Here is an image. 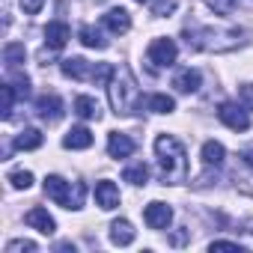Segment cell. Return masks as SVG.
<instances>
[{
  "mask_svg": "<svg viewBox=\"0 0 253 253\" xmlns=\"http://www.w3.org/2000/svg\"><path fill=\"white\" fill-rule=\"evenodd\" d=\"M143 220H146L149 229H167L170 220H173V209L167 203H161V200H152L146 206V211H143Z\"/></svg>",
  "mask_w": 253,
  "mask_h": 253,
  "instance_id": "7",
  "label": "cell"
},
{
  "mask_svg": "<svg viewBox=\"0 0 253 253\" xmlns=\"http://www.w3.org/2000/svg\"><path fill=\"white\" fill-rule=\"evenodd\" d=\"M238 98H241V104H244L247 110H253V84H244L241 92H238Z\"/></svg>",
  "mask_w": 253,
  "mask_h": 253,
  "instance_id": "31",
  "label": "cell"
},
{
  "mask_svg": "<svg viewBox=\"0 0 253 253\" xmlns=\"http://www.w3.org/2000/svg\"><path fill=\"white\" fill-rule=\"evenodd\" d=\"M9 185H12L15 191H27V188L33 185V173H30V170H12V173H9Z\"/></svg>",
  "mask_w": 253,
  "mask_h": 253,
  "instance_id": "27",
  "label": "cell"
},
{
  "mask_svg": "<svg viewBox=\"0 0 253 253\" xmlns=\"http://www.w3.org/2000/svg\"><path fill=\"white\" fill-rule=\"evenodd\" d=\"M173 86H176L179 92H185V95L197 92V89H200V72H197V69H179L176 78H173Z\"/></svg>",
  "mask_w": 253,
  "mask_h": 253,
  "instance_id": "17",
  "label": "cell"
},
{
  "mask_svg": "<svg viewBox=\"0 0 253 253\" xmlns=\"http://www.w3.org/2000/svg\"><path fill=\"white\" fill-rule=\"evenodd\" d=\"M24 57H27V51H24L21 42H6V48H3V63H6V69H18V66L24 63Z\"/></svg>",
  "mask_w": 253,
  "mask_h": 253,
  "instance_id": "22",
  "label": "cell"
},
{
  "mask_svg": "<svg viewBox=\"0 0 253 253\" xmlns=\"http://www.w3.org/2000/svg\"><path fill=\"white\" fill-rule=\"evenodd\" d=\"M78 39H81L86 48H95V51H104V48H107V39H104L101 30L92 27V24H84V27L78 30Z\"/></svg>",
  "mask_w": 253,
  "mask_h": 253,
  "instance_id": "18",
  "label": "cell"
},
{
  "mask_svg": "<svg viewBox=\"0 0 253 253\" xmlns=\"http://www.w3.org/2000/svg\"><path fill=\"white\" fill-rule=\"evenodd\" d=\"M42 6H45V0H21V9H24L27 15H36Z\"/></svg>",
  "mask_w": 253,
  "mask_h": 253,
  "instance_id": "32",
  "label": "cell"
},
{
  "mask_svg": "<svg viewBox=\"0 0 253 253\" xmlns=\"http://www.w3.org/2000/svg\"><path fill=\"white\" fill-rule=\"evenodd\" d=\"M244 30L241 27H197V24H188L185 27V39L191 48L197 51H214V54H223V51H235L238 45H244Z\"/></svg>",
  "mask_w": 253,
  "mask_h": 253,
  "instance_id": "2",
  "label": "cell"
},
{
  "mask_svg": "<svg viewBox=\"0 0 253 253\" xmlns=\"http://www.w3.org/2000/svg\"><path fill=\"white\" fill-rule=\"evenodd\" d=\"M15 98H18V92H15L12 84L6 81L3 86H0V116H3V119L12 116V104H15Z\"/></svg>",
  "mask_w": 253,
  "mask_h": 253,
  "instance_id": "25",
  "label": "cell"
},
{
  "mask_svg": "<svg viewBox=\"0 0 253 253\" xmlns=\"http://www.w3.org/2000/svg\"><path fill=\"white\" fill-rule=\"evenodd\" d=\"M75 113L81 119H98L101 116V107H98V101L92 95H78L75 98Z\"/></svg>",
  "mask_w": 253,
  "mask_h": 253,
  "instance_id": "20",
  "label": "cell"
},
{
  "mask_svg": "<svg viewBox=\"0 0 253 253\" xmlns=\"http://www.w3.org/2000/svg\"><path fill=\"white\" fill-rule=\"evenodd\" d=\"M42 146V131L39 128H24L18 137H15V149H39Z\"/></svg>",
  "mask_w": 253,
  "mask_h": 253,
  "instance_id": "24",
  "label": "cell"
},
{
  "mask_svg": "<svg viewBox=\"0 0 253 253\" xmlns=\"http://www.w3.org/2000/svg\"><path fill=\"white\" fill-rule=\"evenodd\" d=\"M217 119L232 131H247L250 128V116H247V107L244 104H232V101H223L217 107Z\"/></svg>",
  "mask_w": 253,
  "mask_h": 253,
  "instance_id": "6",
  "label": "cell"
},
{
  "mask_svg": "<svg viewBox=\"0 0 253 253\" xmlns=\"http://www.w3.org/2000/svg\"><path fill=\"white\" fill-rule=\"evenodd\" d=\"M92 63H86L84 57H69V60H63V75L66 78H72V81H86V78H92Z\"/></svg>",
  "mask_w": 253,
  "mask_h": 253,
  "instance_id": "14",
  "label": "cell"
},
{
  "mask_svg": "<svg viewBox=\"0 0 253 253\" xmlns=\"http://www.w3.org/2000/svg\"><path fill=\"white\" fill-rule=\"evenodd\" d=\"M155 155H158V173L164 185H182L188 179V152L173 134H158Z\"/></svg>",
  "mask_w": 253,
  "mask_h": 253,
  "instance_id": "3",
  "label": "cell"
},
{
  "mask_svg": "<svg viewBox=\"0 0 253 253\" xmlns=\"http://www.w3.org/2000/svg\"><path fill=\"white\" fill-rule=\"evenodd\" d=\"M101 24H104L110 33L119 36V33H128V30H131V15L125 12L122 6H116V9H107V12L101 15Z\"/></svg>",
  "mask_w": 253,
  "mask_h": 253,
  "instance_id": "11",
  "label": "cell"
},
{
  "mask_svg": "<svg viewBox=\"0 0 253 253\" xmlns=\"http://www.w3.org/2000/svg\"><path fill=\"white\" fill-rule=\"evenodd\" d=\"M33 253L36 250V241H24V238H18V241H9L6 244V253Z\"/></svg>",
  "mask_w": 253,
  "mask_h": 253,
  "instance_id": "30",
  "label": "cell"
},
{
  "mask_svg": "<svg viewBox=\"0 0 253 253\" xmlns=\"http://www.w3.org/2000/svg\"><path fill=\"white\" fill-rule=\"evenodd\" d=\"M134 226H131V220H125V217H119V220H113L110 223V241L113 244H119V247H128L131 241H134Z\"/></svg>",
  "mask_w": 253,
  "mask_h": 253,
  "instance_id": "15",
  "label": "cell"
},
{
  "mask_svg": "<svg viewBox=\"0 0 253 253\" xmlns=\"http://www.w3.org/2000/svg\"><path fill=\"white\" fill-rule=\"evenodd\" d=\"M134 149H137V143L128 137V134H119V131H110V137H107V155L110 158H131L134 155Z\"/></svg>",
  "mask_w": 253,
  "mask_h": 253,
  "instance_id": "8",
  "label": "cell"
},
{
  "mask_svg": "<svg viewBox=\"0 0 253 253\" xmlns=\"http://www.w3.org/2000/svg\"><path fill=\"white\" fill-rule=\"evenodd\" d=\"M146 107H149L152 113H173V110H176V101H173V95H167V92H155V95H149Z\"/></svg>",
  "mask_w": 253,
  "mask_h": 253,
  "instance_id": "23",
  "label": "cell"
},
{
  "mask_svg": "<svg viewBox=\"0 0 253 253\" xmlns=\"http://www.w3.org/2000/svg\"><path fill=\"white\" fill-rule=\"evenodd\" d=\"M9 84H12V89L18 92V98H27V95H30V78L21 75L18 69H9Z\"/></svg>",
  "mask_w": 253,
  "mask_h": 253,
  "instance_id": "26",
  "label": "cell"
},
{
  "mask_svg": "<svg viewBox=\"0 0 253 253\" xmlns=\"http://www.w3.org/2000/svg\"><path fill=\"white\" fill-rule=\"evenodd\" d=\"M209 250H211V253H214V250H241V244H238V241H211Z\"/></svg>",
  "mask_w": 253,
  "mask_h": 253,
  "instance_id": "33",
  "label": "cell"
},
{
  "mask_svg": "<svg viewBox=\"0 0 253 253\" xmlns=\"http://www.w3.org/2000/svg\"><path fill=\"white\" fill-rule=\"evenodd\" d=\"M24 220H27L30 229H36V232H42V235H54V229H57V220H54V217L48 214V209H42V206L30 209V211L24 214Z\"/></svg>",
  "mask_w": 253,
  "mask_h": 253,
  "instance_id": "10",
  "label": "cell"
},
{
  "mask_svg": "<svg viewBox=\"0 0 253 253\" xmlns=\"http://www.w3.org/2000/svg\"><path fill=\"white\" fill-rule=\"evenodd\" d=\"M45 194H48L57 206H63V209H81L86 188H84L81 182H75V191H72L63 176H48V179H45Z\"/></svg>",
  "mask_w": 253,
  "mask_h": 253,
  "instance_id": "4",
  "label": "cell"
},
{
  "mask_svg": "<svg viewBox=\"0 0 253 253\" xmlns=\"http://www.w3.org/2000/svg\"><path fill=\"white\" fill-rule=\"evenodd\" d=\"M63 146L66 149H89L92 146V131L86 125H75V128L63 137Z\"/></svg>",
  "mask_w": 253,
  "mask_h": 253,
  "instance_id": "16",
  "label": "cell"
},
{
  "mask_svg": "<svg viewBox=\"0 0 253 253\" xmlns=\"http://www.w3.org/2000/svg\"><path fill=\"white\" fill-rule=\"evenodd\" d=\"M122 179L140 188V185H146V182H149V167H146L143 161H137V164H128V167L122 170Z\"/></svg>",
  "mask_w": 253,
  "mask_h": 253,
  "instance_id": "21",
  "label": "cell"
},
{
  "mask_svg": "<svg viewBox=\"0 0 253 253\" xmlns=\"http://www.w3.org/2000/svg\"><path fill=\"white\" fill-rule=\"evenodd\" d=\"M176 6H179V0H155V3H152V15L155 18H167V15L176 12Z\"/></svg>",
  "mask_w": 253,
  "mask_h": 253,
  "instance_id": "29",
  "label": "cell"
},
{
  "mask_svg": "<svg viewBox=\"0 0 253 253\" xmlns=\"http://www.w3.org/2000/svg\"><path fill=\"white\" fill-rule=\"evenodd\" d=\"M244 161H247V164L253 167V149H244Z\"/></svg>",
  "mask_w": 253,
  "mask_h": 253,
  "instance_id": "34",
  "label": "cell"
},
{
  "mask_svg": "<svg viewBox=\"0 0 253 253\" xmlns=\"http://www.w3.org/2000/svg\"><path fill=\"white\" fill-rule=\"evenodd\" d=\"M36 113H39V119H45V122H57V119L63 116V101H60L57 95H39V98H36Z\"/></svg>",
  "mask_w": 253,
  "mask_h": 253,
  "instance_id": "13",
  "label": "cell"
},
{
  "mask_svg": "<svg viewBox=\"0 0 253 253\" xmlns=\"http://www.w3.org/2000/svg\"><path fill=\"white\" fill-rule=\"evenodd\" d=\"M223 158H226L223 143H217V140H206V143H203V164H206V167H220Z\"/></svg>",
  "mask_w": 253,
  "mask_h": 253,
  "instance_id": "19",
  "label": "cell"
},
{
  "mask_svg": "<svg viewBox=\"0 0 253 253\" xmlns=\"http://www.w3.org/2000/svg\"><path fill=\"white\" fill-rule=\"evenodd\" d=\"M107 98H110V107L116 116H131L143 107V92L128 66L113 69V75L107 81Z\"/></svg>",
  "mask_w": 253,
  "mask_h": 253,
  "instance_id": "1",
  "label": "cell"
},
{
  "mask_svg": "<svg viewBox=\"0 0 253 253\" xmlns=\"http://www.w3.org/2000/svg\"><path fill=\"white\" fill-rule=\"evenodd\" d=\"M146 57H149L152 69H167V66H173V63H176L179 48H176V42H173V39L161 36V39H152V45H149Z\"/></svg>",
  "mask_w": 253,
  "mask_h": 253,
  "instance_id": "5",
  "label": "cell"
},
{
  "mask_svg": "<svg viewBox=\"0 0 253 253\" xmlns=\"http://www.w3.org/2000/svg\"><path fill=\"white\" fill-rule=\"evenodd\" d=\"M95 206L104 209V211H113V209L119 206V188H116L110 179L95 182Z\"/></svg>",
  "mask_w": 253,
  "mask_h": 253,
  "instance_id": "9",
  "label": "cell"
},
{
  "mask_svg": "<svg viewBox=\"0 0 253 253\" xmlns=\"http://www.w3.org/2000/svg\"><path fill=\"white\" fill-rule=\"evenodd\" d=\"M69 39H72V30H69L66 21H51V24L45 27V45H48V48L60 51V48H66Z\"/></svg>",
  "mask_w": 253,
  "mask_h": 253,
  "instance_id": "12",
  "label": "cell"
},
{
  "mask_svg": "<svg viewBox=\"0 0 253 253\" xmlns=\"http://www.w3.org/2000/svg\"><path fill=\"white\" fill-rule=\"evenodd\" d=\"M134 3H149V0H134Z\"/></svg>",
  "mask_w": 253,
  "mask_h": 253,
  "instance_id": "35",
  "label": "cell"
},
{
  "mask_svg": "<svg viewBox=\"0 0 253 253\" xmlns=\"http://www.w3.org/2000/svg\"><path fill=\"white\" fill-rule=\"evenodd\" d=\"M206 3H209V9L214 15H232L235 6H238V0H206Z\"/></svg>",
  "mask_w": 253,
  "mask_h": 253,
  "instance_id": "28",
  "label": "cell"
}]
</instances>
